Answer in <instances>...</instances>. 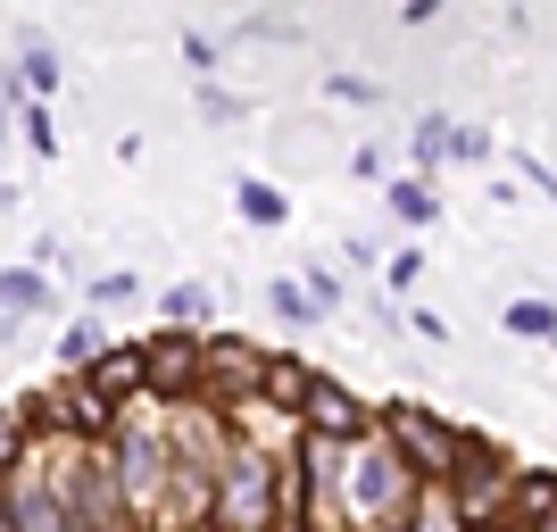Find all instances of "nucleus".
<instances>
[{
  "instance_id": "4468645a",
  "label": "nucleus",
  "mask_w": 557,
  "mask_h": 532,
  "mask_svg": "<svg viewBox=\"0 0 557 532\" xmlns=\"http://www.w3.org/2000/svg\"><path fill=\"white\" fill-rule=\"evenodd\" d=\"M34 458H42V433H34V417H25V399H0V483L25 474Z\"/></svg>"
},
{
  "instance_id": "2f4dec72",
  "label": "nucleus",
  "mask_w": 557,
  "mask_h": 532,
  "mask_svg": "<svg viewBox=\"0 0 557 532\" xmlns=\"http://www.w3.org/2000/svg\"><path fill=\"white\" fill-rule=\"evenodd\" d=\"M9 125H17V116H9V109H0V141H9Z\"/></svg>"
},
{
  "instance_id": "aec40b11",
  "label": "nucleus",
  "mask_w": 557,
  "mask_h": 532,
  "mask_svg": "<svg viewBox=\"0 0 557 532\" xmlns=\"http://www.w3.org/2000/svg\"><path fill=\"white\" fill-rule=\"evenodd\" d=\"M499 324H508L516 342H557V308L549 300H508V308H499Z\"/></svg>"
},
{
  "instance_id": "2eb2a0df",
  "label": "nucleus",
  "mask_w": 557,
  "mask_h": 532,
  "mask_svg": "<svg viewBox=\"0 0 557 532\" xmlns=\"http://www.w3.org/2000/svg\"><path fill=\"white\" fill-rule=\"evenodd\" d=\"M233 209H242V225H258V233L292 225V200H283V184H267V175H242V184H233Z\"/></svg>"
},
{
  "instance_id": "9d476101",
  "label": "nucleus",
  "mask_w": 557,
  "mask_h": 532,
  "mask_svg": "<svg viewBox=\"0 0 557 532\" xmlns=\"http://www.w3.org/2000/svg\"><path fill=\"white\" fill-rule=\"evenodd\" d=\"M50 308V275L34 267V258H17V267H0V324H25Z\"/></svg>"
},
{
  "instance_id": "f03ea898",
  "label": "nucleus",
  "mask_w": 557,
  "mask_h": 532,
  "mask_svg": "<svg viewBox=\"0 0 557 532\" xmlns=\"http://www.w3.org/2000/svg\"><path fill=\"white\" fill-rule=\"evenodd\" d=\"M209 532H283V458L233 433V458L216 474V524Z\"/></svg>"
},
{
  "instance_id": "cd10ccee",
  "label": "nucleus",
  "mask_w": 557,
  "mask_h": 532,
  "mask_svg": "<svg viewBox=\"0 0 557 532\" xmlns=\"http://www.w3.org/2000/svg\"><path fill=\"white\" fill-rule=\"evenodd\" d=\"M191 100H200V116H216V125H233V116H242V100H233L225 84H191Z\"/></svg>"
},
{
  "instance_id": "412c9836",
  "label": "nucleus",
  "mask_w": 557,
  "mask_h": 532,
  "mask_svg": "<svg viewBox=\"0 0 557 532\" xmlns=\"http://www.w3.org/2000/svg\"><path fill=\"white\" fill-rule=\"evenodd\" d=\"M449 150H458V125H449V116H417V175L424 184H433V166H442Z\"/></svg>"
},
{
  "instance_id": "a878e982",
  "label": "nucleus",
  "mask_w": 557,
  "mask_h": 532,
  "mask_svg": "<svg viewBox=\"0 0 557 532\" xmlns=\"http://www.w3.org/2000/svg\"><path fill=\"white\" fill-rule=\"evenodd\" d=\"M216 59H225V42H216V34H191V25H184V67H200L191 84H209V75H216Z\"/></svg>"
},
{
  "instance_id": "1a4fd4ad",
  "label": "nucleus",
  "mask_w": 557,
  "mask_h": 532,
  "mask_svg": "<svg viewBox=\"0 0 557 532\" xmlns=\"http://www.w3.org/2000/svg\"><path fill=\"white\" fill-rule=\"evenodd\" d=\"M84 383H92L100 399H116V408H125V399L150 392V349H141V342H109V349H100V367L84 374Z\"/></svg>"
},
{
  "instance_id": "f3484780",
  "label": "nucleus",
  "mask_w": 557,
  "mask_h": 532,
  "mask_svg": "<svg viewBox=\"0 0 557 532\" xmlns=\"http://www.w3.org/2000/svg\"><path fill=\"white\" fill-rule=\"evenodd\" d=\"M557 516V466H524V483H516V532H533Z\"/></svg>"
},
{
  "instance_id": "4be33fe9",
  "label": "nucleus",
  "mask_w": 557,
  "mask_h": 532,
  "mask_svg": "<svg viewBox=\"0 0 557 532\" xmlns=\"http://www.w3.org/2000/svg\"><path fill=\"white\" fill-rule=\"evenodd\" d=\"M17 134H25L34 159H59V116H50L42 100H25V109H17Z\"/></svg>"
},
{
  "instance_id": "473e14b6",
  "label": "nucleus",
  "mask_w": 557,
  "mask_h": 532,
  "mask_svg": "<svg viewBox=\"0 0 557 532\" xmlns=\"http://www.w3.org/2000/svg\"><path fill=\"white\" fill-rule=\"evenodd\" d=\"M533 532H557V516H549V524H533Z\"/></svg>"
},
{
  "instance_id": "bb28decb",
  "label": "nucleus",
  "mask_w": 557,
  "mask_h": 532,
  "mask_svg": "<svg viewBox=\"0 0 557 532\" xmlns=\"http://www.w3.org/2000/svg\"><path fill=\"white\" fill-rule=\"evenodd\" d=\"M325 92L349 100V109H374V100H383V84H367V75H325Z\"/></svg>"
},
{
  "instance_id": "dca6fc26",
  "label": "nucleus",
  "mask_w": 557,
  "mask_h": 532,
  "mask_svg": "<svg viewBox=\"0 0 557 532\" xmlns=\"http://www.w3.org/2000/svg\"><path fill=\"white\" fill-rule=\"evenodd\" d=\"M383 209H392L408 233L442 225V200H433V184H424V175H392V184H383Z\"/></svg>"
},
{
  "instance_id": "0eeeda50",
  "label": "nucleus",
  "mask_w": 557,
  "mask_h": 532,
  "mask_svg": "<svg viewBox=\"0 0 557 532\" xmlns=\"http://www.w3.org/2000/svg\"><path fill=\"white\" fill-rule=\"evenodd\" d=\"M300 433H317V441H333V449H349L358 433H374V399H358L349 383H317L308 392V408H300Z\"/></svg>"
},
{
  "instance_id": "a211bd4d",
  "label": "nucleus",
  "mask_w": 557,
  "mask_h": 532,
  "mask_svg": "<svg viewBox=\"0 0 557 532\" xmlns=\"http://www.w3.org/2000/svg\"><path fill=\"white\" fill-rule=\"evenodd\" d=\"M84 300H92V317L134 308V300H141V275H134V267H100V275H84Z\"/></svg>"
},
{
  "instance_id": "20e7f679",
  "label": "nucleus",
  "mask_w": 557,
  "mask_h": 532,
  "mask_svg": "<svg viewBox=\"0 0 557 532\" xmlns=\"http://www.w3.org/2000/svg\"><path fill=\"white\" fill-rule=\"evenodd\" d=\"M374 424L392 433V449L417 466V483H449L466 458V424L442 417V408H424V399H374Z\"/></svg>"
},
{
  "instance_id": "9b49d317",
  "label": "nucleus",
  "mask_w": 557,
  "mask_h": 532,
  "mask_svg": "<svg viewBox=\"0 0 557 532\" xmlns=\"http://www.w3.org/2000/svg\"><path fill=\"white\" fill-rule=\"evenodd\" d=\"M17 84H25V100H59V84H67V59L42 42V34H17Z\"/></svg>"
},
{
  "instance_id": "7ed1b4c3",
  "label": "nucleus",
  "mask_w": 557,
  "mask_h": 532,
  "mask_svg": "<svg viewBox=\"0 0 557 532\" xmlns=\"http://www.w3.org/2000/svg\"><path fill=\"white\" fill-rule=\"evenodd\" d=\"M516 483H524V466L466 424V458L449 474V499H458L466 532H516Z\"/></svg>"
},
{
  "instance_id": "b1692460",
  "label": "nucleus",
  "mask_w": 557,
  "mask_h": 532,
  "mask_svg": "<svg viewBox=\"0 0 557 532\" xmlns=\"http://www.w3.org/2000/svg\"><path fill=\"white\" fill-rule=\"evenodd\" d=\"M417 283H424V250H392V258H383V292H392V308L408 300Z\"/></svg>"
},
{
  "instance_id": "39448f33",
  "label": "nucleus",
  "mask_w": 557,
  "mask_h": 532,
  "mask_svg": "<svg viewBox=\"0 0 557 532\" xmlns=\"http://www.w3.org/2000/svg\"><path fill=\"white\" fill-rule=\"evenodd\" d=\"M141 349H150V399H159V408H191L200 383H209V333L159 324V333H141Z\"/></svg>"
},
{
  "instance_id": "c85d7f7f",
  "label": "nucleus",
  "mask_w": 557,
  "mask_h": 532,
  "mask_svg": "<svg viewBox=\"0 0 557 532\" xmlns=\"http://www.w3.org/2000/svg\"><path fill=\"white\" fill-rule=\"evenodd\" d=\"M349 175H367V184H392V159H383L374 141H358V150H349Z\"/></svg>"
},
{
  "instance_id": "ddd939ff",
  "label": "nucleus",
  "mask_w": 557,
  "mask_h": 532,
  "mask_svg": "<svg viewBox=\"0 0 557 532\" xmlns=\"http://www.w3.org/2000/svg\"><path fill=\"white\" fill-rule=\"evenodd\" d=\"M159 317L175 324V333H216V292L200 275H191V283H166V292H159Z\"/></svg>"
},
{
  "instance_id": "c756f323",
  "label": "nucleus",
  "mask_w": 557,
  "mask_h": 532,
  "mask_svg": "<svg viewBox=\"0 0 557 532\" xmlns=\"http://www.w3.org/2000/svg\"><path fill=\"white\" fill-rule=\"evenodd\" d=\"M449 159L483 166V159H491V134H483V125H458V150H449Z\"/></svg>"
},
{
  "instance_id": "423d86ee",
  "label": "nucleus",
  "mask_w": 557,
  "mask_h": 532,
  "mask_svg": "<svg viewBox=\"0 0 557 532\" xmlns=\"http://www.w3.org/2000/svg\"><path fill=\"white\" fill-rule=\"evenodd\" d=\"M258 383H267V349H258L250 333L216 324V333H209V383H200V399L233 417V408H250V399H258Z\"/></svg>"
},
{
  "instance_id": "7c9ffc66",
  "label": "nucleus",
  "mask_w": 557,
  "mask_h": 532,
  "mask_svg": "<svg viewBox=\"0 0 557 532\" xmlns=\"http://www.w3.org/2000/svg\"><path fill=\"white\" fill-rule=\"evenodd\" d=\"M342 258H349V267H374V275H383V250H374L367 233H349V242H342Z\"/></svg>"
},
{
  "instance_id": "f257e3e1",
  "label": "nucleus",
  "mask_w": 557,
  "mask_h": 532,
  "mask_svg": "<svg viewBox=\"0 0 557 532\" xmlns=\"http://www.w3.org/2000/svg\"><path fill=\"white\" fill-rule=\"evenodd\" d=\"M417 466L392 449V433L374 424L342 449V474H333V508H342V532H383L417 516Z\"/></svg>"
},
{
  "instance_id": "5701e85b",
  "label": "nucleus",
  "mask_w": 557,
  "mask_h": 532,
  "mask_svg": "<svg viewBox=\"0 0 557 532\" xmlns=\"http://www.w3.org/2000/svg\"><path fill=\"white\" fill-rule=\"evenodd\" d=\"M267 308H275V317L292 324V333H308V324H317V308H308V292H300L292 275H275V283H267Z\"/></svg>"
},
{
  "instance_id": "f8f14e48",
  "label": "nucleus",
  "mask_w": 557,
  "mask_h": 532,
  "mask_svg": "<svg viewBox=\"0 0 557 532\" xmlns=\"http://www.w3.org/2000/svg\"><path fill=\"white\" fill-rule=\"evenodd\" d=\"M100 349H109V324L84 308V317L59 324V342H50V358H59V374H92L100 367Z\"/></svg>"
},
{
  "instance_id": "6ab92c4d",
  "label": "nucleus",
  "mask_w": 557,
  "mask_h": 532,
  "mask_svg": "<svg viewBox=\"0 0 557 532\" xmlns=\"http://www.w3.org/2000/svg\"><path fill=\"white\" fill-rule=\"evenodd\" d=\"M408 532H466L458 499H449V483H424L417 491V516H408Z\"/></svg>"
},
{
  "instance_id": "393cba45",
  "label": "nucleus",
  "mask_w": 557,
  "mask_h": 532,
  "mask_svg": "<svg viewBox=\"0 0 557 532\" xmlns=\"http://www.w3.org/2000/svg\"><path fill=\"white\" fill-rule=\"evenodd\" d=\"M300 292H308V308H317V317H333V308H342V275H333L325 258H317V267H300Z\"/></svg>"
},
{
  "instance_id": "6e6552de",
  "label": "nucleus",
  "mask_w": 557,
  "mask_h": 532,
  "mask_svg": "<svg viewBox=\"0 0 557 532\" xmlns=\"http://www.w3.org/2000/svg\"><path fill=\"white\" fill-rule=\"evenodd\" d=\"M317 383H325V367H308L300 349H267V383H258V399H267L275 417H300Z\"/></svg>"
}]
</instances>
